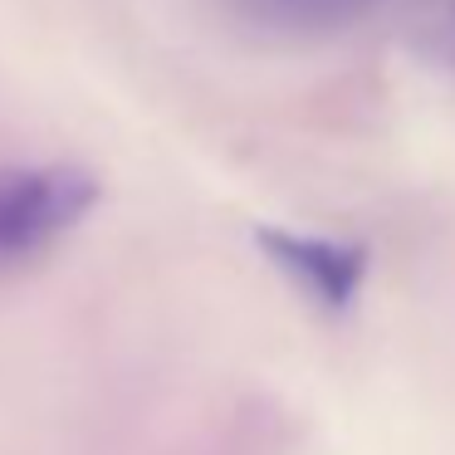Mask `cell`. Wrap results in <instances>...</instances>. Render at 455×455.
Wrapping results in <instances>:
<instances>
[{
  "label": "cell",
  "instance_id": "1",
  "mask_svg": "<svg viewBox=\"0 0 455 455\" xmlns=\"http://www.w3.org/2000/svg\"><path fill=\"white\" fill-rule=\"evenodd\" d=\"M99 196L103 181L74 162L5 167L0 172V265H20L54 250L69 230L89 220Z\"/></svg>",
  "mask_w": 455,
  "mask_h": 455
},
{
  "label": "cell",
  "instance_id": "2",
  "mask_svg": "<svg viewBox=\"0 0 455 455\" xmlns=\"http://www.w3.org/2000/svg\"><path fill=\"white\" fill-rule=\"evenodd\" d=\"M255 245L323 314H347L367 279V250L353 245V240L308 235V230H284V226H255Z\"/></svg>",
  "mask_w": 455,
  "mask_h": 455
},
{
  "label": "cell",
  "instance_id": "3",
  "mask_svg": "<svg viewBox=\"0 0 455 455\" xmlns=\"http://www.w3.org/2000/svg\"><path fill=\"white\" fill-rule=\"evenodd\" d=\"M269 5L275 15L284 20H304V25H333V20H347V15L367 11L372 0H259Z\"/></svg>",
  "mask_w": 455,
  "mask_h": 455
}]
</instances>
